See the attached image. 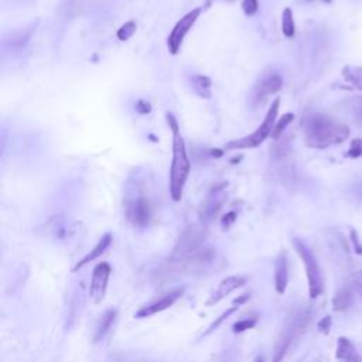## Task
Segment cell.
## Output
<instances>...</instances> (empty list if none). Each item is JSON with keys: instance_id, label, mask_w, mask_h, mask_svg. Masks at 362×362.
Returning <instances> with one entry per match:
<instances>
[{"instance_id": "obj_13", "label": "cell", "mask_w": 362, "mask_h": 362, "mask_svg": "<svg viewBox=\"0 0 362 362\" xmlns=\"http://www.w3.org/2000/svg\"><path fill=\"white\" fill-rule=\"evenodd\" d=\"M288 284L287 253L283 251L275 260V288L279 295H284Z\"/></svg>"}, {"instance_id": "obj_6", "label": "cell", "mask_w": 362, "mask_h": 362, "mask_svg": "<svg viewBox=\"0 0 362 362\" xmlns=\"http://www.w3.org/2000/svg\"><path fill=\"white\" fill-rule=\"evenodd\" d=\"M200 14H201V7L192 9L191 12H188L185 16H183L181 19L178 20L176 26L173 27V30L170 31L168 38H167V49L170 51V54L176 56L178 51H180L185 36L190 33L192 26L196 25V21L198 20V17H200Z\"/></svg>"}, {"instance_id": "obj_24", "label": "cell", "mask_w": 362, "mask_h": 362, "mask_svg": "<svg viewBox=\"0 0 362 362\" xmlns=\"http://www.w3.org/2000/svg\"><path fill=\"white\" fill-rule=\"evenodd\" d=\"M136 29H137V26H136L135 21H128V23H125V25L120 26V29L117 30L116 36L117 38L120 40V41H128L133 34L136 33Z\"/></svg>"}, {"instance_id": "obj_16", "label": "cell", "mask_w": 362, "mask_h": 362, "mask_svg": "<svg viewBox=\"0 0 362 362\" xmlns=\"http://www.w3.org/2000/svg\"><path fill=\"white\" fill-rule=\"evenodd\" d=\"M112 244V235L111 233H105L104 236L101 238V239L98 240V244L95 245V248H93L92 251L89 252L88 255H86L85 258H82L78 262V263L75 264L74 268H73V272H77L78 269H82L85 264L91 263L92 260H95V259H98L102 253H104L108 248H109V245Z\"/></svg>"}, {"instance_id": "obj_31", "label": "cell", "mask_w": 362, "mask_h": 362, "mask_svg": "<svg viewBox=\"0 0 362 362\" xmlns=\"http://www.w3.org/2000/svg\"><path fill=\"white\" fill-rule=\"evenodd\" d=\"M351 240H352V245H354V251H355L358 255H362V244L355 229L351 231Z\"/></svg>"}, {"instance_id": "obj_23", "label": "cell", "mask_w": 362, "mask_h": 362, "mask_svg": "<svg viewBox=\"0 0 362 362\" xmlns=\"http://www.w3.org/2000/svg\"><path fill=\"white\" fill-rule=\"evenodd\" d=\"M238 310H239V306H235V304H233L232 307H229L228 310H225V311H224V313H222L221 316L218 317V319L215 320V321H214V323H212V324L209 325L208 330H207V331H204L203 337H207V335H209L211 332H214L215 330H216V328H218V327H220V325H221L222 323L225 321V320L229 319V316H232L233 313H236Z\"/></svg>"}, {"instance_id": "obj_4", "label": "cell", "mask_w": 362, "mask_h": 362, "mask_svg": "<svg viewBox=\"0 0 362 362\" xmlns=\"http://www.w3.org/2000/svg\"><path fill=\"white\" fill-rule=\"evenodd\" d=\"M279 108H280V98H276L270 105L263 122H262V125L259 126L258 129L249 136H245V137L238 139V140L229 141V143L225 144V149H228V150H236V149H253L260 146L269 136H272L273 128L276 125Z\"/></svg>"}, {"instance_id": "obj_22", "label": "cell", "mask_w": 362, "mask_h": 362, "mask_svg": "<svg viewBox=\"0 0 362 362\" xmlns=\"http://www.w3.org/2000/svg\"><path fill=\"white\" fill-rule=\"evenodd\" d=\"M293 119H295V115H293V113H286V115H283V116L277 120L276 125H275L273 132H272V137H273L275 140H277V139L283 135V132L286 130V128H287L288 125L293 122Z\"/></svg>"}, {"instance_id": "obj_5", "label": "cell", "mask_w": 362, "mask_h": 362, "mask_svg": "<svg viewBox=\"0 0 362 362\" xmlns=\"http://www.w3.org/2000/svg\"><path fill=\"white\" fill-rule=\"evenodd\" d=\"M292 242H293L296 252L299 253V256L303 260L304 268H306L310 299H316L323 292V277H321V270H320L319 262H317V259L314 256L313 251L303 240H300L299 238H295Z\"/></svg>"}, {"instance_id": "obj_20", "label": "cell", "mask_w": 362, "mask_h": 362, "mask_svg": "<svg viewBox=\"0 0 362 362\" xmlns=\"http://www.w3.org/2000/svg\"><path fill=\"white\" fill-rule=\"evenodd\" d=\"M282 31L287 38H293L296 34V25L293 19V12L290 7H286L282 13Z\"/></svg>"}, {"instance_id": "obj_10", "label": "cell", "mask_w": 362, "mask_h": 362, "mask_svg": "<svg viewBox=\"0 0 362 362\" xmlns=\"http://www.w3.org/2000/svg\"><path fill=\"white\" fill-rule=\"evenodd\" d=\"M183 293H184L183 288L172 290L170 293H167V295H164L163 297H160L159 300L153 301V303H150L148 306L141 307L140 310L135 314V317L136 319H146V317H152L154 314L161 313V311H164L167 308H170V307L183 296Z\"/></svg>"}, {"instance_id": "obj_15", "label": "cell", "mask_w": 362, "mask_h": 362, "mask_svg": "<svg viewBox=\"0 0 362 362\" xmlns=\"http://www.w3.org/2000/svg\"><path fill=\"white\" fill-rule=\"evenodd\" d=\"M338 362H362V358L356 347L351 343L350 338L340 337L337 341V352H335Z\"/></svg>"}, {"instance_id": "obj_27", "label": "cell", "mask_w": 362, "mask_h": 362, "mask_svg": "<svg viewBox=\"0 0 362 362\" xmlns=\"http://www.w3.org/2000/svg\"><path fill=\"white\" fill-rule=\"evenodd\" d=\"M240 6L246 16H253L259 10V2L258 0H242Z\"/></svg>"}, {"instance_id": "obj_11", "label": "cell", "mask_w": 362, "mask_h": 362, "mask_svg": "<svg viewBox=\"0 0 362 362\" xmlns=\"http://www.w3.org/2000/svg\"><path fill=\"white\" fill-rule=\"evenodd\" d=\"M150 214H152L150 204L144 197H139L126 203V216L132 224L137 227L146 225L150 220Z\"/></svg>"}, {"instance_id": "obj_30", "label": "cell", "mask_w": 362, "mask_h": 362, "mask_svg": "<svg viewBox=\"0 0 362 362\" xmlns=\"http://www.w3.org/2000/svg\"><path fill=\"white\" fill-rule=\"evenodd\" d=\"M235 221H236V212H228L227 215H224L221 220L222 229H228Z\"/></svg>"}, {"instance_id": "obj_18", "label": "cell", "mask_w": 362, "mask_h": 362, "mask_svg": "<svg viewBox=\"0 0 362 362\" xmlns=\"http://www.w3.org/2000/svg\"><path fill=\"white\" fill-rule=\"evenodd\" d=\"M192 88H194V92L200 95L201 98H209L212 82L207 75H194L192 77Z\"/></svg>"}, {"instance_id": "obj_32", "label": "cell", "mask_w": 362, "mask_h": 362, "mask_svg": "<svg viewBox=\"0 0 362 362\" xmlns=\"http://www.w3.org/2000/svg\"><path fill=\"white\" fill-rule=\"evenodd\" d=\"M136 109H137V112H140V113H143V115H146V113H149V112L152 111V106H150V104L146 102V101H139V102H137V106H136Z\"/></svg>"}, {"instance_id": "obj_1", "label": "cell", "mask_w": 362, "mask_h": 362, "mask_svg": "<svg viewBox=\"0 0 362 362\" xmlns=\"http://www.w3.org/2000/svg\"><path fill=\"white\" fill-rule=\"evenodd\" d=\"M205 233L198 227H190L180 235L168 262L178 269L192 272L205 268L212 262L215 253L212 248L204 245Z\"/></svg>"}, {"instance_id": "obj_28", "label": "cell", "mask_w": 362, "mask_h": 362, "mask_svg": "<svg viewBox=\"0 0 362 362\" xmlns=\"http://www.w3.org/2000/svg\"><path fill=\"white\" fill-rule=\"evenodd\" d=\"M351 287L354 288L358 295L362 296V270L355 272V273L351 276Z\"/></svg>"}, {"instance_id": "obj_9", "label": "cell", "mask_w": 362, "mask_h": 362, "mask_svg": "<svg viewBox=\"0 0 362 362\" xmlns=\"http://www.w3.org/2000/svg\"><path fill=\"white\" fill-rule=\"evenodd\" d=\"M112 268L105 262L95 266L92 273V280H91V287H89V297H91L93 304H99L101 301L104 300Z\"/></svg>"}, {"instance_id": "obj_17", "label": "cell", "mask_w": 362, "mask_h": 362, "mask_svg": "<svg viewBox=\"0 0 362 362\" xmlns=\"http://www.w3.org/2000/svg\"><path fill=\"white\" fill-rule=\"evenodd\" d=\"M115 320H116V310L115 308H109L101 316L98 324H96V328H95V334H93V341L95 343L101 341L108 334V331L111 330L112 325L115 323Z\"/></svg>"}, {"instance_id": "obj_29", "label": "cell", "mask_w": 362, "mask_h": 362, "mask_svg": "<svg viewBox=\"0 0 362 362\" xmlns=\"http://www.w3.org/2000/svg\"><path fill=\"white\" fill-rule=\"evenodd\" d=\"M331 325H332L331 316H325V317H323V319L319 321V331L323 332L324 335H327V334L330 332V330H331Z\"/></svg>"}, {"instance_id": "obj_19", "label": "cell", "mask_w": 362, "mask_h": 362, "mask_svg": "<svg viewBox=\"0 0 362 362\" xmlns=\"http://www.w3.org/2000/svg\"><path fill=\"white\" fill-rule=\"evenodd\" d=\"M352 304V293L348 287L340 288L332 299V307L335 311H344Z\"/></svg>"}, {"instance_id": "obj_35", "label": "cell", "mask_w": 362, "mask_h": 362, "mask_svg": "<svg viewBox=\"0 0 362 362\" xmlns=\"http://www.w3.org/2000/svg\"><path fill=\"white\" fill-rule=\"evenodd\" d=\"M253 362H264L263 361V356H262V355L256 356V358H255V361H253Z\"/></svg>"}, {"instance_id": "obj_2", "label": "cell", "mask_w": 362, "mask_h": 362, "mask_svg": "<svg viewBox=\"0 0 362 362\" xmlns=\"http://www.w3.org/2000/svg\"><path fill=\"white\" fill-rule=\"evenodd\" d=\"M167 123L170 126L173 135V159L170 166V184L168 191L172 196L173 201L178 203L183 198L185 183L190 174L191 163L188 159V153L185 149V143L183 136L180 133L177 119L172 113H167Z\"/></svg>"}, {"instance_id": "obj_3", "label": "cell", "mask_w": 362, "mask_h": 362, "mask_svg": "<svg viewBox=\"0 0 362 362\" xmlns=\"http://www.w3.org/2000/svg\"><path fill=\"white\" fill-rule=\"evenodd\" d=\"M350 136V128L344 123L334 122L324 115H311L304 120V140L307 146L325 149L343 143Z\"/></svg>"}, {"instance_id": "obj_7", "label": "cell", "mask_w": 362, "mask_h": 362, "mask_svg": "<svg viewBox=\"0 0 362 362\" xmlns=\"http://www.w3.org/2000/svg\"><path fill=\"white\" fill-rule=\"evenodd\" d=\"M283 86V78L276 73L262 75V78L256 82L251 93V104L253 106L262 105L270 95L279 92Z\"/></svg>"}, {"instance_id": "obj_14", "label": "cell", "mask_w": 362, "mask_h": 362, "mask_svg": "<svg viewBox=\"0 0 362 362\" xmlns=\"http://www.w3.org/2000/svg\"><path fill=\"white\" fill-rule=\"evenodd\" d=\"M300 327H304V323H301V319L297 320V323L292 325V328H288V330L283 332L282 337L277 340L272 362H283L284 356L287 354L288 348H290V345H292V341H293V337H295V332L297 331V328H300Z\"/></svg>"}, {"instance_id": "obj_8", "label": "cell", "mask_w": 362, "mask_h": 362, "mask_svg": "<svg viewBox=\"0 0 362 362\" xmlns=\"http://www.w3.org/2000/svg\"><path fill=\"white\" fill-rule=\"evenodd\" d=\"M225 201V184L216 185L212 190L209 191V194L207 198L204 200L201 207H200V220L204 224L211 222L215 216L218 215L220 209L224 205Z\"/></svg>"}, {"instance_id": "obj_33", "label": "cell", "mask_w": 362, "mask_h": 362, "mask_svg": "<svg viewBox=\"0 0 362 362\" xmlns=\"http://www.w3.org/2000/svg\"><path fill=\"white\" fill-rule=\"evenodd\" d=\"M248 299H249V295H244V296H240L239 299H236V300H235V303H233V304H235V306H239V307H240V304H242V303H244V301H246V300H248Z\"/></svg>"}, {"instance_id": "obj_34", "label": "cell", "mask_w": 362, "mask_h": 362, "mask_svg": "<svg viewBox=\"0 0 362 362\" xmlns=\"http://www.w3.org/2000/svg\"><path fill=\"white\" fill-rule=\"evenodd\" d=\"M358 122H359V125L362 126V109L358 112Z\"/></svg>"}, {"instance_id": "obj_25", "label": "cell", "mask_w": 362, "mask_h": 362, "mask_svg": "<svg viewBox=\"0 0 362 362\" xmlns=\"http://www.w3.org/2000/svg\"><path fill=\"white\" fill-rule=\"evenodd\" d=\"M256 324V319H245V320H239L233 324V332L235 334H240V332L248 331L253 328Z\"/></svg>"}, {"instance_id": "obj_12", "label": "cell", "mask_w": 362, "mask_h": 362, "mask_svg": "<svg viewBox=\"0 0 362 362\" xmlns=\"http://www.w3.org/2000/svg\"><path fill=\"white\" fill-rule=\"evenodd\" d=\"M245 282L246 279L244 276H228L225 279H222L220 284L216 286V288L209 296V299L207 300V306H215L222 299H225L228 295H231L233 290L242 287L245 284Z\"/></svg>"}, {"instance_id": "obj_21", "label": "cell", "mask_w": 362, "mask_h": 362, "mask_svg": "<svg viewBox=\"0 0 362 362\" xmlns=\"http://www.w3.org/2000/svg\"><path fill=\"white\" fill-rule=\"evenodd\" d=\"M343 75L351 85L362 91V67H345L343 69Z\"/></svg>"}, {"instance_id": "obj_26", "label": "cell", "mask_w": 362, "mask_h": 362, "mask_svg": "<svg viewBox=\"0 0 362 362\" xmlns=\"http://www.w3.org/2000/svg\"><path fill=\"white\" fill-rule=\"evenodd\" d=\"M347 156L351 159H358L362 156V139H355L351 141V146L347 152Z\"/></svg>"}]
</instances>
